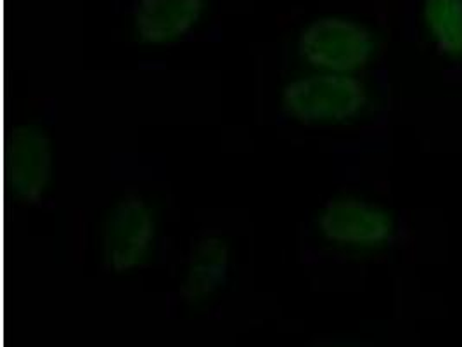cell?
<instances>
[{
	"label": "cell",
	"mask_w": 462,
	"mask_h": 347,
	"mask_svg": "<svg viewBox=\"0 0 462 347\" xmlns=\"http://www.w3.org/2000/svg\"><path fill=\"white\" fill-rule=\"evenodd\" d=\"M367 105L365 86L343 73H322L294 80L284 87L282 107L294 120L316 124H343L356 118Z\"/></svg>",
	"instance_id": "6da1fadb"
},
{
	"label": "cell",
	"mask_w": 462,
	"mask_h": 347,
	"mask_svg": "<svg viewBox=\"0 0 462 347\" xmlns=\"http://www.w3.org/2000/svg\"><path fill=\"white\" fill-rule=\"evenodd\" d=\"M300 56L331 73H350L367 65L374 52L373 33L357 22L320 18L301 30Z\"/></svg>",
	"instance_id": "7a4b0ae2"
},
{
	"label": "cell",
	"mask_w": 462,
	"mask_h": 347,
	"mask_svg": "<svg viewBox=\"0 0 462 347\" xmlns=\"http://www.w3.org/2000/svg\"><path fill=\"white\" fill-rule=\"evenodd\" d=\"M154 239V217L143 198L128 195L116 203L106 220L105 264L128 271L146 258Z\"/></svg>",
	"instance_id": "3957f363"
},
{
	"label": "cell",
	"mask_w": 462,
	"mask_h": 347,
	"mask_svg": "<svg viewBox=\"0 0 462 347\" xmlns=\"http://www.w3.org/2000/svg\"><path fill=\"white\" fill-rule=\"evenodd\" d=\"M320 230L326 239L337 245L376 247L390 239L393 220L374 203L357 198H339L326 205L320 216Z\"/></svg>",
	"instance_id": "277c9868"
},
{
	"label": "cell",
	"mask_w": 462,
	"mask_h": 347,
	"mask_svg": "<svg viewBox=\"0 0 462 347\" xmlns=\"http://www.w3.org/2000/svg\"><path fill=\"white\" fill-rule=\"evenodd\" d=\"M11 143L13 165L9 173L13 174L14 193L26 203H35L42 198L52 173L51 141L43 130L24 126L14 129Z\"/></svg>",
	"instance_id": "5b68a950"
},
{
	"label": "cell",
	"mask_w": 462,
	"mask_h": 347,
	"mask_svg": "<svg viewBox=\"0 0 462 347\" xmlns=\"http://www.w3.org/2000/svg\"><path fill=\"white\" fill-rule=\"evenodd\" d=\"M205 0H139L134 9L141 41L165 43L184 37L198 23Z\"/></svg>",
	"instance_id": "8992f818"
},
{
	"label": "cell",
	"mask_w": 462,
	"mask_h": 347,
	"mask_svg": "<svg viewBox=\"0 0 462 347\" xmlns=\"http://www.w3.org/2000/svg\"><path fill=\"white\" fill-rule=\"evenodd\" d=\"M229 269L227 243L217 237H205L192 245L188 266V278L182 294L199 297L210 294L226 280Z\"/></svg>",
	"instance_id": "52a82bcc"
},
{
	"label": "cell",
	"mask_w": 462,
	"mask_h": 347,
	"mask_svg": "<svg viewBox=\"0 0 462 347\" xmlns=\"http://www.w3.org/2000/svg\"><path fill=\"white\" fill-rule=\"evenodd\" d=\"M422 16L441 52L462 58V0H422Z\"/></svg>",
	"instance_id": "ba28073f"
}]
</instances>
